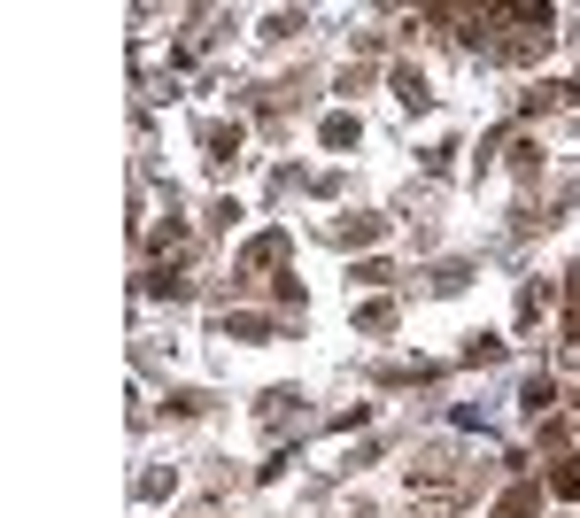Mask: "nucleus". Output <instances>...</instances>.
Masks as SVG:
<instances>
[{"label":"nucleus","instance_id":"f257e3e1","mask_svg":"<svg viewBox=\"0 0 580 518\" xmlns=\"http://www.w3.org/2000/svg\"><path fill=\"white\" fill-rule=\"evenodd\" d=\"M279 256H287V232H263V240H248V248H240V287H248L256 271H271Z\"/></svg>","mask_w":580,"mask_h":518},{"label":"nucleus","instance_id":"f03ea898","mask_svg":"<svg viewBox=\"0 0 580 518\" xmlns=\"http://www.w3.org/2000/svg\"><path fill=\"white\" fill-rule=\"evenodd\" d=\"M333 240L341 248H364V240H379V217H348V225H333Z\"/></svg>","mask_w":580,"mask_h":518},{"label":"nucleus","instance_id":"7ed1b4c3","mask_svg":"<svg viewBox=\"0 0 580 518\" xmlns=\"http://www.w3.org/2000/svg\"><path fill=\"white\" fill-rule=\"evenodd\" d=\"M534 503H542V488H511L495 503V518H534Z\"/></svg>","mask_w":580,"mask_h":518},{"label":"nucleus","instance_id":"20e7f679","mask_svg":"<svg viewBox=\"0 0 580 518\" xmlns=\"http://www.w3.org/2000/svg\"><path fill=\"white\" fill-rule=\"evenodd\" d=\"M202 140H209V163H232L240 155V132H225V124H209Z\"/></svg>","mask_w":580,"mask_h":518},{"label":"nucleus","instance_id":"39448f33","mask_svg":"<svg viewBox=\"0 0 580 518\" xmlns=\"http://www.w3.org/2000/svg\"><path fill=\"white\" fill-rule=\"evenodd\" d=\"M395 93H403L410 109H426V101H434V93H426V78H418V70H395Z\"/></svg>","mask_w":580,"mask_h":518},{"label":"nucleus","instance_id":"423d86ee","mask_svg":"<svg viewBox=\"0 0 580 518\" xmlns=\"http://www.w3.org/2000/svg\"><path fill=\"white\" fill-rule=\"evenodd\" d=\"M356 325H364V333H387V325H395V310H387V302H364V310H356Z\"/></svg>","mask_w":580,"mask_h":518},{"label":"nucleus","instance_id":"0eeeda50","mask_svg":"<svg viewBox=\"0 0 580 518\" xmlns=\"http://www.w3.org/2000/svg\"><path fill=\"white\" fill-rule=\"evenodd\" d=\"M356 140V116H325V147H348Z\"/></svg>","mask_w":580,"mask_h":518},{"label":"nucleus","instance_id":"6e6552de","mask_svg":"<svg viewBox=\"0 0 580 518\" xmlns=\"http://www.w3.org/2000/svg\"><path fill=\"white\" fill-rule=\"evenodd\" d=\"M464 279H472V271H464V263H434V287H441V294H457Z\"/></svg>","mask_w":580,"mask_h":518},{"label":"nucleus","instance_id":"1a4fd4ad","mask_svg":"<svg viewBox=\"0 0 580 518\" xmlns=\"http://www.w3.org/2000/svg\"><path fill=\"white\" fill-rule=\"evenodd\" d=\"M557 495H580V457H565V464H557Z\"/></svg>","mask_w":580,"mask_h":518}]
</instances>
